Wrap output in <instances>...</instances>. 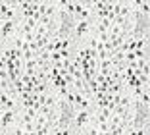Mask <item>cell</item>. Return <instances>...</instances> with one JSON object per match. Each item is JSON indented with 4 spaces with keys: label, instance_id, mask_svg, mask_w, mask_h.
<instances>
[{
    "label": "cell",
    "instance_id": "1",
    "mask_svg": "<svg viewBox=\"0 0 150 135\" xmlns=\"http://www.w3.org/2000/svg\"><path fill=\"white\" fill-rule=\"evenodd\" d=\"M93 29H94L93 19H81V21H77V27H75V31H73V37H71V41L79 44L81 41L87 39L88 33H91Z\"/></svg>",
    "mask_w": 150,
    "mask_h": 135
},
{
    "label": "cell",
    "instance_id": "2",
    "mask_svg": "<svg viewBox=\"0 0 150 135\" xmlns=\"http://www.w3.org/2000/svg\"><path fill=\"white\" fill-rule=\"evenodd\" d=\"M19 23L18 19H10V21H2V43H6V41L12 37V33H18L19 31Z\"/></svg>",
    "mask_w": 150,
    "mask_h": 135
},
{
    "label": "cell",
    "instance_id": "3",
    "mask_svg": "<svg viewBox=\"0 0 150 135\" xmlns=\"http://www.w3.org/2000/svg\"><path fill=\"white\" fill-rule=\"evenodd\" d=\"M16 114H18V110H4L2 112V131H10V126H13L16 124Z\"/></svg>",
    "mask_w": 150,
    "mask_h": 135
},
{
    "label": "cell",
    "instance_id": "4",
    "mask_svg": "<svg viewBox=\"0 0 150 135\" xmlns=\"http://www.w3.org/2000/svg\"><path fill=\"white\" fill-rule=\"evenodd\" d=\"M112 27V21H108V19H98L96 23H94V31H96V35H102V33H108Z\"/></svg>",
    "mask_w": 150,
    "mask_h": 135
},
{
    "label": "cell",
    "instance_id": "5",
    "mask_svg": "<svg viewBox=\"0 0 150 135\" xmlns=\"http://www.w3.org/2000/svg\"><path fill=\"white\" fill-rule=\"evenodd\" d=\"M50 83H52V85H54V87H56V89H64V87H69V83H67L66 79L62 77V75H56V77H54V79H52V81H50Z\"/></svg>",
    "mask_w": 150,
    "mask_h": 135
},
{
    "label": "cell",
    "instance_id": "6",
    "mask_svg": "<svg viewBox=\"0 0 150 135\" xmlns=\"http://www.w3.org/2000/svg\"><path fill=\"white\" fill-rule=\"evenodd\" d=\"M44 104L54 108V106L58 104V95H50V93H48V96H46V100H44Z\"/></svg>",
    "mask_w": 150,
    "mask_h": 135
},
{
    "label": "cell",
    "instance_id": "7",
    "mask_svg": "<svg viewBox=\"0 0 150 135\" xmlns=\"http://www.w3.org/2000/svg\"><path fill=\"white\" fill-rule=\"evenodd\" d=\"M50 62H52V64H56V62H62L60 52H50Z\"/></svg>",
    "mask_w": 150,
    "mask_h": 135
}]
</instances>
